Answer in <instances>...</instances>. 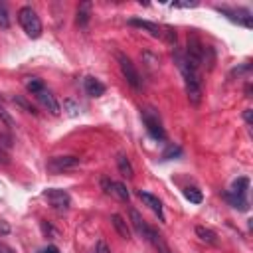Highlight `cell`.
Returning a JSON list of instances; mask_svg holds the SVG:
<instances>
[{"mask_svg":"<svg viewBox=\"0 0 253 253\" xmlns=\"http://www.w3.org/2000/svg\"><path fill=\"white\" fill-rule=\"evenodd\" d=\"M174 61L178 65V69L184 75V83H186V95L190 99L192 105H198L202 101V77H200V69H194L188 61L186 55L180 49H174Z\"/></svg>","mask_w":253,"mask_h":253,"instance_id":"cell-1","label":"cell"},{"mask_svg":"<svg viewBox=\"0 0 253 253\" xmlns=\"http://www.w3.org/2000/svg\"><path fill=\"white\" fill-rule=\"evenodd\" d=\"M18 22L30 38L36 40L42 36V22H40V16L36 14V10L32 6H22L18 10Z\"/></svg>","mask_w":253,"mask_h":253,"instance_id":"cell-2","label":"cell"},{"mask_svg":"<svg viewBox=\"0 0 253 253\" xmlns=\"http://www.w3.org/2000/svg\"><path fill=\"white\" fill-rule=\"evenodd\" d=\"M140 117H142V123H144V126H146L148 134H150L154 140H164V138H166L164 126H162L160 117H158V113H156L154 109H150V107L142 109V111H140Z\"/></svg>","mask_w":253,"mask_h":253,"instance_id":"cell-3","label":"cell"},{"mask_svg":"<svg viewBox=\"0 0 253 253\" xmlns=\"http://www.w3.org/2000/svg\"><path fill=\"white\" fill-rule=\"evenodd\" d=\"M117 61H119L121 73L125 75L126 83H128L132 89H140V87H142V81H140L138 69H136V67H134V63L130 61V57H126L125 53H117Z\"/></svg>","mask_w":253,"mask_h":253,"instance_id":"cell-4","label":"cell"},{"mask_svg":"<svg viewBox=\"0 0 253 253\" xmlns=\"http://www.w3.org/2000/svg\"><path fill=\"white\" fill-rule=\"evenodd\" d=\"M43 198L49 202V206L57 211H67L71 206V198L65 190H57V188H49L43 192Z\"/></svg>","mask_w":253,"mask_h":253,"instance_id":"cell-5","label":"cell"},{"mask_svg":"<svg viewBox=\"0 0 253 253\" xmlns=\"http://www.w3.org/2000/svg\"><path fill=\"white\" fill-rule=\"evenodd\" d=\"M217 12H221L227 20H231V22H237V24H241V26H245V28H251L253 26V16H251V12L249 10H243V8H221V6H217L215 8Z\"/></svg>","mask_w":253,"mask_h":253,"instance_id":"cell-6","label":"cell"},{"mask_svg":"<svg viewBox=\"0 0 253 253\" xmlns=\"http://www.w3.org/2000/svg\"><path fill=\"white\" fill-rule=\"evenodd\" d=\"M12 128H14V121L0 105V146L4 148L12 146Z\"/></svg>","mask_w":253,"mask_h":253,"instance_id":"cell-7","label":"cell"},{"mask_svg":"<svg viewBox=\"0 0 253 253\" xmlns=\"http://www.w3.org/2000/svg\"><path fill=\"white\" fill-rule=\"evenodd\" d=\"M79 166V158L77 156H53L47 160V170L49 172H63V170H71Z\"/></svg>","mask_w":253,"mask_h":253,"instance_id":"cell-8","label":"cell"},{"mask_svg":"<svg viewBox=\"0 0 253 253\" xmlns=\"http://www.w3.org/2000/svg\"><path fill=\"white\" fill-rule=\"evenodd\" d=\"M34 95H36V99H38V101H40V103H42V105H43L51 115H59V103L55 101V97H53L45 87H43V89H40V91H38V93H34Z\"/></svg>","mask_w":253,"mask_h":253,"instance_id":"cell-9","label":"cell"},{"mask_svg":"<svg viewBox=\"0 0 253 253\" xmlns=\"http://www.w3.org/2000/svg\"><path fill=\"white\" fill-rule=\"evenodd\" d=\"M128 24H130V26H134V28H140V30L148 32L152 38H160V40H162V26H158V24H154V22L140 20V18H130V20H128Z\"/></svg>","mask_w":253,"mask_h":253,"instance_id":"cell-10","label":"cell"},{"mask_svg":"<svg viewBox=\"0 0 253 253\" xmlns=\"http://www.w3.org/2000/svg\"><path fill=\"white\" fill-rule=\"evenodd\" d=\"M138 198H140V200H142V202H144V204H146V206H148V208L158 215V219H160V221H164L162 204H160V200H158L156 196H152V194H148V192H142V190H140V192H138Z\"/></svg>","mask_w":253,"mask_h":253,"instance_id":"cell-11","label":"cell"},{"mask_svg":"<svg viewBox=\"0 0 253 253\" xmlns=\"http://www.w3.org/2000/svg\"><path fill=\"white\" fill-rule=\"evenodd\" d=\"M83 87H85V93L87 95H91V97H101L103 93H105V83H101L97 77H85V81H83Z\"/></svg>","mask_w":253,"mask_h":253,"instance_id":"cell-12","label":"cell"},{"mask_svg":"<svg viewBox=\"0 0 253 253\" xmlns=\"http://www.w3.org/2000/svg\"><path fill=\"white\" fill-rule=\"evenodd\" d=\"M130 221H132V225H134V229H136V233L138 235H142L144 239H146V233H148V229H150V225H146V221L142 219V215L132 208L130 210Z\"/></svg>","mask_w":253,"mask_h":253,"instance_id":"cell-13","label":"cell"},{"mask_svg":"<svg viewBox=\"0 0 253 253\" xmlns=\"http://www.w3.org/2000/svg\"><path fill=\"white\" fill-rule=\"evenodd\" d=\"M196 235H198L204 243H208V245H217V243H219V241H217V233H215L213 229H210V227L196 225Z\"/></svg>","mask_w":253,"mask_h":253,"instance_id":"cell-14","label":"cell"},{"mask_svg":"<svg viewBox=\"0 0 253 253\" xmlns=\"http://www.w3.org/2000/svg\"><path fill=\"white\" fill-rule=\"evenodd\" d=\"M111 223H113V227L117 229V233H119L123 239H130V229H128L126 221H125L119 213H113V215H111Z\"/></svg>","mask_w":253,"mask_h":253,"instance_id":"cell-15","label":"cell"},{"mask_svg":"<svg viewBox=\"0 0 253 253\" xmlns=\"http://www.w3.org/2000/svg\"><path fill=\"white\" fill-rule=\"evenodd\" d=\"M91 10H93V4L91 2H81L77 6V24L79 26H87L89 20H91Z\"/></svg>","mask_w":253,"mask_h":253,"instance_id":"cell-16","label":"cell"},{"mask_svg":"<svg viewBox=\"0 0 253 253\" xmlns=\"http://www.w3.org/2000/svg\"><path fill=\"white\" fill-rule=\"evenodd\" d=\"M117 166H119V172H121L125 178H132V176H134L132 164H130V160H128L125 154H119V156H117Z\"/></svg>","mask_w":253,"mask_h":253,"instance_id":"cell-17","label":"cell"},{"mask_svg":"<svg viewBox=\"0 0 253 253\" xmlns=\"http://www.w3.org/2000/svg\"><path fill=\"white\" fill-rule=\"evenodd\" d=\"M225 200L235 208V210H239V211H247V198L245 196H235V194H231V192H227L225 194Z\"/></svg>","mask_w":253,"mask_h":253,"instance_id":"cell-18","label":"cell"},{"mask_svg":"<svg viewBox=\"0 0 253 253\" xmlns=\"http://www.w3.org/2000/svg\"><path fill=\"white\" fill-rule=\"evenodd\" d=\"M111 194H113V196H117V198H119V200H123V202H128V198H130V194H128L126 186H125V184H121V182H113V186H111Z\"/></svg>","mask_w":253,"mask_h":253,"instance_id":"cell-19","label":"cell"},{"mask_svg":"<svg viewBox=\"0 0 253 253\" xmlns=\"http://www.w3.org/2000/svg\"><path fill=\"white\" fill-rule=\"evenodd\" d=\"M247 188H249V180H247V178H237V180L231 184V194H235V196H245V194H247Z\"/></svg>","mask_w":253,"mask_h":253,"instance_id":"cell-20","label":"cell"},{"mask_svg":"<svg viewBox=\"0 0 253 253\" xmlns=\"http://www.w3.org/2000/svg\"><path fill=\"white\" fill-rule=\"evenodd\" d=\"M24 83H26V89H28L32 95L45 87V85H43V81H42V79H38V77H26V81H24Z\"/></svg>","mask_w":253,"mask_h":253,"instance_id":"cell-21","label":"cell"},{"mask_svg":"<svg viewBox=\"0 0 253 253\" xmlns=\"http://www.w3.org/2000/svg\"><path fill=\"white\" fill-rule=\"evenodd\" d=\"M162 40L170 45H176V30L172 26H162Z\"/></svg>","mask_w":253,"mask_h":253,"instance_id":"cell-22","label":"cell"},{"mask_svg":"<svg viewBox=\"0 0 253 253\" xmlns=\"http://www.w3.org/2000/svg\"><path fill=\"white\" fill-rule=\"evenodd\" d=\"M184 196H186V200H190L192 204H200V202H202V192H200L198 188H186V190H184Z\"/></svg>","mask_w":253,"mask_h":253,"instance_id":"cell-23","label":"cell"},{"mask_svg":"<svg viewBox=\"0 0 253 253\" xmlns=\"http://www.w3.org/2000/svg\"><path fill=\"white\" fill-rule=\"evenodd\" d=\"M0 28H10V14H8V8L4 2H0Z\"/></svg>","mask_w":253,"mask_h":253,"instance_id":"cell-24","label":"cell"},{"mask_svg":"<svg viewBox=\"0 0 253 253\" xmlns=\"http://www.w3.org/2000/svg\"><path fill=\"white\" fill-rule=\"evenodd\" d=\"M182 150H180V146H174V144H170L166 150H164V154H162V158L164 160H168V158H174V156H178Z\"/></svg>","mask_w":253,"mask_h":253,"instance_id":"cell-25","label":"cell"},{"mask_svg":"<svg viewBox=\"0 0 253 253\" xmlns=\"http://www.w3.org/2000/svg\"><path fill=\"white\" fill-rule=\"evenodd\" d=\"M95 253H111V249H109V245L101 239V241H97V247H95Z\"/></svg>","mask_w":253,"mask_h":253,"instance_id":"cell-26","label":"cell"},{"mask_svg":"<svg viewBox=\"0 0 253 253\" xmlns=\"http://www.w3.org/2000/svg\"><path fill=\"white\" fill-rule=\"evenodd\" d=\"M198 2H172V8H194Z\"/></svg>","mask_w":253,"mask_h":253,"instance_id":"cell-27","label":"cell"},{"mask_svg":"<svg viewBox=\"0 0 253 253\" xmlns=\"http://www.w3.org/2000/svg\"><path fill=\"white\" fill-rule=\"evenodd\" d=\"M42 253H59V249L55 245H47L45 249H42Z\"/></svg>","mask_w":253,"mask_h":253,"instance_id":"cell-28","label":"cell"},{"mask_svg":"<svg viewBox=\"0 0 253 253\" xmlns=\"http://www.w3.org/2000/svg\"><path fill=\"white\" fill-rule=\"evenodd\" d=\"M0 253H14V249H12V247H8L6 243H2V241H0Z\"/></svg>","mask_w":253,"mask_h":253,"instance_id":"cell-29","label":"cell"},{"mask_svg":"<svg viewBox=\"0 0 253 253\" xmlns=\"http://www.w3.org/2000/svg\"><path fill=\"white\" fill-rule=\"evenodd\" d=\"M243 117H245V121H247V125H251V109H247V111L243 113Z\"/></svg>","mask_w":253,"mask_h":253,"instance_id":"cell-30","label":"cell"},{"mask_svg":"<svg viewBox=\"0 0 253 253\" xmlns=\"http://www.w3.org/2000/svg\"><path fill=\"white\" fill-rule=\"evenodd\" d=\"M8 231H10V227L4 221H0V233H8Z\"/></svg>","mask_w":253,"mask_h":253,"instance_id":"cell-31","label":"cell"}]
</instances>
